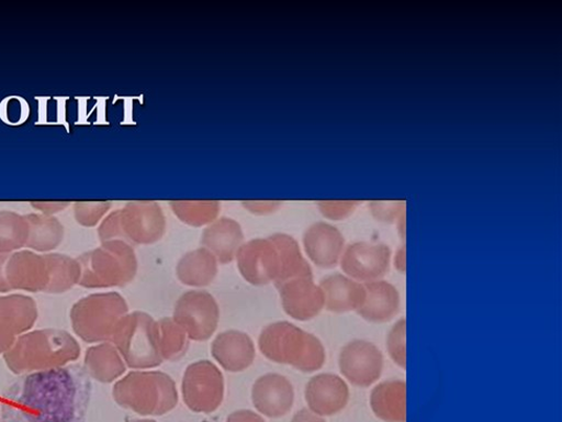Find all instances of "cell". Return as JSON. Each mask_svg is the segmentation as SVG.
Listing matches in <instances>:
<instances>
[{"label":"cell","mask_w":562,"mask_h":422,"mask_svg":"<svg viewBox=\"0 0 562 422\" xmlns=\"http://www.w3.org/2000/svg\"><path fill=\"white\" fill-rule=\"evenodd\" d=\"M358 202H321L318 203L321 212L330 220H344L351 215Z\"/></svg>","instance_id":"obj_35"},{"label":"cell","mask_w":562,"mask_h":422,"mask_svg":"<svg viewBox=\"0 0 562 422\" xmlns=\"http://www.w3.org/2000/svg\"><path fill=\"white\" fill-rule=\"evenodd\" d=\"M350 390L339 375L324 373L313 376L305 388L308 410L321 417L340 413L349 403Z\"/></svg>","instance_id":"obj_17"},{"label":"cell","mask_w":562,"mask_h":422,"mask_svg":"<svg viewBox=\"0 0 562 422\" xmlns=\"http://www.w3.org/2000/svg\"><path fill=\"white\" fill-rule=\"evenodd\" d=\"M406 319H400L390 330L386 346L393 363L402 369L407 367Z\"/></svg>","instance_id":"obj_33"},{"label":"cell","mask_w":562,"mask_h":422,"mask_svg":"<svg viewBox=\"0 0 562 422\" xmlns=\"http://www.w3.org/2000/svg\"><path fill=\"white\" fill-rule=\"evenodd\" d=\"M127 314V302L120 293H98L79 300L72 307L71 323L77 336L86 343L111 342Z\"/></svg>","instance_id":"obj_6"},{"label":"cell","mask_w":562,"mask_h":422,"mask_svg":"<svg viewBox=\"0 0 562 422\" xmlns=\"http://www.w3.org/2000/svg\"><path fill=\"white\" fill-rule=\"evenodd\" d=\"M70 203L65 202H33L32 207L42 212V214L53 215L65 210Z\"/></svg>","instance_id":"obj_37"},{"label":"cell","mask_w":562,"mask_h":422,"mask_svg":"<svg viewBox=\"0 0 562 422\" xmlns=\"http://www.w3.org/2000/svg\"><path fill=\"white\" fill-rule=\"evenodd\" d=\"M220 308L206 291L184 293L175 304L173 321L181 325L191 341H209L217 329Z\"/></svg>","instance_id":"obj_9"},{"label":"cell","mask_w":562,"mask_h":422,"mask_svg":"<svg viewBox=\"0 0 562 422\" xmlns=\"http://www.w3.org/2000/svg\"><path fill=\"white\" fill-rule=\"evenodd\" d=\"M176 274L178 280L187 286H209L217 275V259L206 248H199L186 254L178 262Z\"/></svg>","instance_id":"obj_26"},{"label":"cell","mask_w":562,"mask_h":422,"mask_svg":"<svg viewBox=\"0 0 562 422\" xmlns=\"http://www.w3.org/2000/svg\"><path fill=\"white\" fill-rule=\"evenodd\" d=\"M112 396L120 407L140 415H165L178 404L176 384L164 371H131Z\"/></svg>","instance_id":"obj_4"},{"label":"cell","mask_w":562,"mask_h":422,"mask_svg":"<svg viewBox=\"0 0 562 422\" xmlns=\"http://www.w3.org/2000/svg\"><path fill=\"white\" fill-rule=\"evenodd\" d=\"M110 202H78L75 204V216L85 227H94L109 212Z\"/></svg>","instance_id":"obj_34"},{"label":"cell","mask_w":562,"mask_h":422,"mask_svg":"<svg viewBox=\"0 0 562 422\" xmlns=\"http://www.w3.org/2000/svg\"><path fill=\"white\" fill-rule=\"evenodd\" d=\"M126 422H157V421L150 420V419H134V420H128Z\"/></svg>","instance_id":"obj_43"},{"label":"cell","mask_w":562,"mask_h":422,"mask_svg":"<svg viewBox=\"0 0 562 422\" xmlns=\"http://www.w3.org/2000/svg\"><path fill=\"white\" fill-rule=\"evenodd\" d=\"M30 226L25 215L0 211V254H13L26 247Z\"/></svg>","instance_id":"obj_31"},{"label":"cell","mask_w":562,"mask_h":422,"mask_svg":"<svg viewBox=\"0 0 562 422\" xmlns=\"http://www.w3.org/2000/svg\"><path fill=\"white\" fill-rule=\"evenodd\" d=\"M91 396L81 366L25 374L5 390L0 422H86Z\"/></svg>","instance_id":"obj_1"},{"label":"cell","mask_w":562,"mask_h":422,"mask_svg":"<svg viewBox=\"0 0 562 422\" xmlns=\"http://www.w3.org/2000/svg\"><path fill=\"white\" fill-rule=\"evenodd\" d=\"M25 218L30 226L26 247L38 253H49L59 247L64 238V227L57 218L36 213Z\"/></svg>","instance_id":"obj_28"},{"label":"cell","mask_w":562,"mask_h":422,"mask_svg":"<svg viewBox=\"0 0 562 422\" xmlns=\"http://www.w3.org/2000/svg\"><path fill=\"white\" fill-rule=\"evenodd\" d=\"M111 343L130 368H155L164 363L156 344V321L146 313L127 314L120 322Z\"/></svg>","instance_id":"obj_7"},{"label":"cell","mask_w":562,"mask_h":422,"mask_svg":"<svg viewBox=\"0 0 562 422\" xmlns=\"http://www.w3.org/2000/svg\"><path fill=\"white\" fill-rule=\"evenodd\" d=\"M184 403L195 413H213L224 398V377L216 365L209 360L191 364L183 377Z\"/></svg>","instance_id":"obj_8"},{"label":"cell","mask_w":562,"mask_h":422,"mask_svg":"<svg viewBox=\"0 0 562 422\" xmlns=\"http://www.w3.org/2000/svg\"><path fill=\"white\" fill-rule=\"evenodd\" d=\"M325 308L330 313L346 314L358 312L366 300V287L345 275L335 274L324 278L319 284Z\"/></svg>","instance_id":"obj_21"},{"label":"cell","mask_w":562,"mask_h":422,"mask_svg":"<svg viewBox=\"0 0 562 422\" xmlns=\"http://www.w3.org/2000/svg\"><path fill=\"white\" fill-rule=\"evenodd\" d=\"M282 307L290 318L306 322L316 319L325 308V297L313 277L289 280L278 288Z\"/></svg>","instance_id":"obj_15"},{"label":"cell","mask_w":562,"mask_h":422,"mask_svg":"<svg viewBox=\"0 0 562 422\" xmlns=\"http://www.w3.org/2000/svg\"><path fill=\"white\" fill-rule=\"evenodd\" d=\"M295 390L285 376L269 373L256 381L252 402L259 413L277 419L286 415L294 407Z\"/></svg>","instance_id":"obj_18"},{"label":"cell","mask_w":562,"mask_h":422,"mask_svg":"<svg viewBox=\"0 0 562 422\" xmlns=\"http://www.w3.org/2000/svg\"><path fill=\"white\" fill-rule=\"evenodd\" d=\"M189 341L186 330L173 319L165 318L156 322V344L164 360L182 358L189 348Z\"/></svg>","instance_id":"obj_29"},{"label":"cell","mask_w":562,"mask_h":422,"mask_svg":"<svg viewBox=\"0 0 562 422\" xmlns=\"http://www.w3.org/2000/svg\"><path fill=\"white\" fill-rule=\"evenodd\" d=\"M244 207L257 214H263V213H271L274 212L277 209H279V203H267V202H260V203H244Z\"/></svg>","instance_id":"obj_40"},{"label":"cell","mask_w":562,"mask_h":422,"mask_svg":"<svg viewBox=\"0 0 562 422\" xmlns=\"http://www.w3.org/2000/svg\"><path fill=\"white\" fill-rule=\"evenodd\" d=\"M259 348L268 360L303 373L318 371L326 363L322 341L289 322L267 325L260 333Z\"/></svg>","instance_id":"obj_3"},{"label":"cell","mask_w":562,"mask_h":422,"mask_svg":"<svg viewBox=\"0 0 562 422\" xmlns=\"http://www.w3.org/2000/svg\"><path fill=\"white\" fill-rule=\"evenodd\" d=\"M80 353V345L71 333L44 329L19 336L4 353V360L14 374L25 375L65 367L77 362Z\"/></svg>","instance_id":"obj_2"},{"label":"cell","mask_w":562,"mask_h":422,"mask_svg":"<svg viewBox=\"0 0 562 422\" xmlns=\"http://www.w3.org/2000/svg\"><path fill=\"white\" fill-rule=\"evenodd\" d=\"M81 266L79 285L85 288L125 286L138 273V259L122 240L102 242L101 247L77 258Z\"/></svg>","instance_id":"obj_5"},{"label":"cell","mask_w":562,"mask_h":422,"mask_svg":"<svg viewBox=\"0 0 562 422\" xmlns=\"http://www.w3.org/2000/svg\"><path fill=\"white\" fill-rule=\"evenodd\" d=\"M244 234L238 222L231 218H221L202 233L201 244L210 251L221 264H229L241 247Z\"/></svg>","instance_id":"obj_23"},{"label":"cell","mask_w":562,"mask_h":422,"mask_svg":"<svg viewBox=\"0 0 562 422\" xmlns=\"http://www.w3.org/2000/svg\"><path fill=\"white\" fill-rule=\"evenodd\" d=\"M291 422H326L325 419L307 409L299 411Z\"/></svg>","instance_id":"obj_41"},{"label":"cell","mask_w":562,"mask_h":422,"mask_svg":"<svg viewBox=\"0 0 562 422\" xmlns=\"http://www.w3.org/2000/svg\"><path fill=\"white\" fill-rule=\"evenodd\" d=\"M269 237L277 244L281 258V273L274 282L277 288L292 279L313 277L311 266L294 237L282 233Z\"/></svg>","instance_id":"obj_27"},{"label":"cell","mask_w":562,"mask_h":422,"mask_svg":"<svg viewBox=\"0 0 562 422\" xmlns=\"http://www.w3.org/2000/svg\"><path fill=\"white\" fill-rule=\"evenodd\" d=\"M212 355L223 369L239 373L254 364L256 347L247 333L229 330L216 336L212 344Z\"/></svg>","instance_id":"obj_20"},{"label":"cell","mask_w":562,"mask_h":422,"mask_svg":"<svg viewBox=\"0 0 562 422\" xmlns=\"http://www.w3.org/2000/svg\"><path fill=\"white\" fill-rule=\"evenodd\" d=\"M392 252L385 243L355 242L344 252L341 268L358 282L382 280L391 268Z\"/></svg>","instance_id":"obj_11"},{"label":"cell","mask_w":562,"mask_h":422,"mask_svg":"<svg viewBox=\"0 0 562 422\" xmlns=\"http://www.w3.org/2000/svg\"><path fill=\"white\" fill-rule=\"evenodd\" d=\"M370 404L384 422H407V385L402 380L381 382L371 392Z\"/></svg>","instance_id":"obj_24"},{"label":"cell","mask_w":562,"mask_h":422,"mask_svg":"<svg viewBox=\"0 0 562 422\" xmlns=\"http://www.w3.org/2000/svg\"><path fill=\"white\" fill-rule=\"evenodd\" d=\"M119 212V240L134 244H153L166 233L165 213L155 202H131Z\"/></svg>","instance_id":"obj_10"},{"label":"cell","mask_w":562,"mask_h":422,"mask_svg":"<svg viewBox=\"0 0 562 422\" xmlns=\"http://www.w3.org/2000/svg\"><path fill=\"white\" fill-rule=\"evenodd\" d=\"M11 254H0V293H8L11 287L7 278V264Z\"/></svg>","instance_id":"obj_39"},{"label":"cell","mask_w":562,"mask_h":422,"mask_svg":"<svg viewBox=\"0 0 562 422\" xmlns=\"http://www.w3.org/2000/svg\"><path fill=\"white\" fill-rule=\"evenodd\" d=\"M7 278L11 290L46 293L50 281L46 256L30 251L11 254L7 264Z\"/></svg>","instance_id":"obj_16"},{"label":"cell","mask_w":562,"mask_h":422,"mask_svg":"<svg viewBox=\"0 0 562 422\" xmlns=\"http://www.w3.org/2000/svg\"><path fill=\"white\" fill-rule=\"evenodd\" d=\"M36 302L26 296L0 297V354L7 353L16 338L37 321Z\"/></svg>","instance_id":"obj_14"},{"label":"cell","mask_w":562,"mask_h":422,"mask_svg":"<svg viewBox=\"0 0 562 422\" xmlns=\"http://www.w3.org/2000/svg\"><path fill=\"white\" fill-rule=\"evenodd\" d=\"M173 213L193 227L211 225L220 213L218 202H171Z\"/></svg>","instance_id":"obj_32"},{"label":"cell","mask_w":562,"mask_h":422,"mask_svg":"<svg viewBox=\"0 0 562 422\" xmlns=\"http://www.w3.org/2000/svg\"><path fill=\"white\" fill-rule=\"evenodd\" d=\"M236 260L243 278L255 286L276 282L281 273L280 253L271 237L243 243Z\"/></svg>","instance_id":"obj_13"},{"label":"cell","mask_w":562,"mask_h":422,"mask_svg":"<svg viewBox=\"0 0 562 422\" xmlns=\"http://www.w3.org/2000/svg\"><path fill=\"white\" fill-rule=\"evenodd\" d=\"M44 256H46L50 273V281L46 293H65L79 284L81 266L77 259L61 254H46Z\"/></svg>","instance_id":"obj_30"},{"label":"cell","mask_w":562,"mask_h":422,"mask_svg":"<svg viewBox=\"0 0 562 422\" xmlns=\"http://www.w3.org/2000/svg\"><path fill=\"white\" fill-rule=\"evenodd\" d=\"M366 300L357 314L374 324L389 323L401 309V296L397 288L389 281L378 280L364 284Z\"/></svg>","instance_id":"obj_22"},{"label":"cell","mask_w":562,"mask_h":422,"mask_svg":"<svg viewBox=\"0 0 562 422\" xmlns=\"http://www.w3.org/2000/svg\"><path fill=\"white\" fill-rule=\"evenodd\" d=\"M395 268L400 273H406V249L401 248L395 256Z\"/></svg>","instance_id":"obj_42"},{"label":"cell","mask_w":562,"mask_h":422,"mask_svg":"<svg viewBox=\"0 0 562 422\" xmlns=\"http://www.w3.org/2000/svg\"><path fill=\"white\" fill-rule=\"evenodd\" d=\"M305 253L322 269H333L341 260L345 237L336 227L317 222L307 229L303 237Z\"/></svg>","instance_id":"obj_19"},{"label":"cell","mask_w":562,"mask_h":422,"mask_svg":"<svg viewBox=\"0 0 562 422\" xmlns=\"http://www.w3.org/2000/svg\"><path fill=\"white\" fill-rule=\"evenodd\" d=\"M87 374L101 384L114 382L125 370V362L114 344L103 343L89 347L85 355Z\"/></svg>","instance_id":"obj_25"},{"label":"cell","mask_w":562,"mask_h":422,"mask_svg":"<svg viewBox=\"0 0 562 422\" xmlns=\"http://www.w3.org/2000/svg\"><path fill=\"white\" fill-rule=\"evenodd\" d=\"M404 203H372L371 210L373 215L380 220L385 222H392L396 218H398L400 213L403 211Z\"/></svg>","instance_id":"obj_36"},{"label":"cell","mask_w":562,"mask_h":422,"mask_svg":"<svg viewBox=\"0 0 562 422\" xmlns=\"http://www.w3.org/2000/svg\"><path fill=\"white\" fill-rule=\"evenodd\" d=\"M384 365V354L368 341L349 342L340 352V371L348 382L358 388H369L378 382Z\"/></svg>","instance_id":"obj_12"},{"label":"cell","mask_w":562,"mask_h":422,"mask_svg":"<svg viewBox=\"0 0 562 422\" xmlns=\"http://www.w3.org/2000/svg\"><path fill=\"white\" fill-rule=\"evenodd\" d=\"M227 422H266L261 415L250 410H239L232 413Z\"/></svg>","instance_id":"obj_38"}]
</instances>
